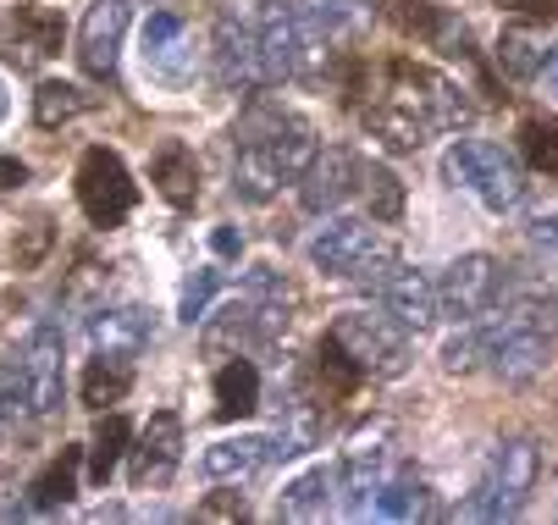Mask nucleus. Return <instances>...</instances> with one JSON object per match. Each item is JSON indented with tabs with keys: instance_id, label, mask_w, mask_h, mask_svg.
I'll return each instance as SVG.
<instances>
[{
	"instance_id": "nucleus-1",
	"label": "nucleus",
	"mask_w": 558,
	"mask_h": 525,
	"mask_svg": "<svg viewBox=\"0 0 558 525\" xmlns=\"http://www.w3.org/2000/svg\"><path fill=\"white\" fill-rule=\"evenodd\" d=\"M72 188H77V205H84V216L95 221V228H122L133 199H138L133 172L122 167V156H117V149H106V144L84 149V161H77V172H72Z\"/></svg>"
},
{
	"instance_id": "nucleus-2",
	"label": "nucleus",
	"mask_w": 558,
	"mask_h": 525,
	"mask_svg": "<svg viewBox=\"0 0 558 525\" xmlns=\"http://www.w3.org/2000/svg\"><path fill=\"white\" fill-rule=\"evenodd\" d=\"M61 45H66V23L50 7H12L7 17H0V56H7L12 66H23V72L56 61Z\"/></svg>"
},
{
	"instance_id": "nucleus-3",
	"label": "nucleus",
	"mask_w": 558,
	"mask_h": 525,
	"mask_svg": "<svg viewBox=\"0 0 558 525\" xmlns=\"http://www.w3.org/2000/svg\"><path fill=\"white\" fill-rule=\"evenodd\" d=\"M178 465H183V420L172 410H155L133 448V487H161L172 481Z\"/></svg>"
},
{
	"instance_id": "nucleus-4",
	"label": "nucleus",
	"mask_w": 558,
	"mask_h": 525,
	"mask_svg": "<svg viewBox=\"0 0 558 525\" xmlns=\"http://www.w3.org/2000/svg\"><path fill=\"white\" fill-rule=\"evenodd\" d=\"M122 0H95V12L84 23V39H77V61H84L89 78H111L117 72V34H122Z\"/></svg>"
},
{
	"instance_id": "nucleus-5",
	"label": "nucleus",
	"mask_w": 558,
	"mask_h": 525,
	"mask_svg": "<svg viewBox=\"0 0 558 525\" xmlns=\"http://www.w3.org/2000/svg\"><path fill=\"white\" fill-rule=\"evenodd\" d=\"M149 183L161 188V199L178 205V210H194V199H199V167H194V156L183 144H161V149H155Z\"/></svg>"
},
{
	"instance_id": "nucleus-6",
	"label": "nucleus",
	"mask_w": 558,
	"mask_h": 525,
	"mask_svg": "<svg viewBox=\"0 0 558 525\" xmlns=\"http://www.w3.org/2000/svg\"><path fill=\"white\" fill-rule=\"evenodd\" d=\"M260 404V377L250 359H232L216 370V420H250Z\"/></svg>"
},
{
	"instance_id": "nucleus-7",
	"label": "nucleus",
	"mask_w": 558,
	"mask_h": 525,
	"mask_svg": "<svg viewBox=\"0 0 558 525\" xmlns=\"http://www.w3.org/2000/svg\"><path fill=\"white\" fill-rule=\"evenodd\" d=\"M128 442H133V426H128V415H106L100 410V426H95V437H89V448H84V460H89V481L95 487H106L111 476H117V465H122V454H128Z\"/></svg>"
},
{
	"instance_id": "nucleus-8",
	"label": "nucleus",
	"mask_w": 558,
	"mask_h": 525,
	"mask_svg": "<svg viewBox=\"0 0 558 525\" xmlns=\"http://www.w3.org/2000/svg\"><path fill=\"white\" fill-rule=\"evenodd\" d=\"M77 471H84V448H61V454L34 476L28 503H34V509H61V503H72V498H77Z\"/></svg>"
},
{
	"instance_id": "nucleus-9",
	"label": "nucleus",
	"mask_w": 558,
	"mask_h": 525,
	"mask_svg": "<svg viewBox=\"0 0 558 525\" xmlns=\"http://www.w3.org/2000/svg\"><path fill=\"white\" fill-rule=\"evenodd\" d=\"M128 388H133V365L128 359H117V354H100V359H89V370H84V404L89 410H106V404H122L128 399Z\"/></svg>"
},
{
	"instance_id": "nucleus-10",
	"label": "nucleus",
	"mask_w": 558,
	"mask_h": 525,
	"mask_svg": "<svg viewBox=\"0 0 558 525\" xmlns=\"http://www.w3.org/2000/svg\"><path fill=\"white\" fill-rule=\"evenodd\" d=\"M89 106H95V100H89L84 89L45 78V84H39V95H34V122H39V127H61V122H72V117H84Z\"/></svg>"
},
{
	"instance_id": "nucleus-11",
	"label": "nucleus",
	"mask_w": 558,
	"mask_h": 525,
	"mask_svg": "<svg viewBox=\"0 0 558 525\" xmlns=\"http://www.w3.org/2000/svg\"><path fill=\"white\" fill-rule=\"evenodd\" d=\"M520 156L531 161V172L558 178V117H531V122H520Z\"/></svg>"
},
{
	"instance_id": "nucleus-12",
	"label": "nucleus",
	"mask_w": 558,
	"mask_h": 525,
	"mask_svg": "<svg viewBox=\"0 0 558 525\" xmlns=\"http://www.w3.org/2000/svg\"><path fill=\"white\" fill-rule=\"evenodd\" d=\"M322 382H327V399H349L360 388V365H349V354H343L338 338L322 343Z\"/></svg>"
},
{
	"instance_id": "nucleus-13",
	"label": "nucleus",
	"mask_w": 558,
	"mask_h": 525,
	"mask_svg": "<svg viewBox=\"0 0 558 525\" xmlns=\"http://www.w3.org/2000/svg\"><path fill=\"white\" fill-rule=\"evenodd\" d=\"M398 28H404V34H421V39H432L442 23H437V12L426 7V0H392V12H387Z\"/></svg>"
},
{
	"instance_id": "nucleus-14",
	"label": "nucleus",
	"mask_w": 558,
	"mask_h": 525,
	"mask_svg": "<svg viewBox=\"0 0 558 525\" xmlns=\"http://www.w3.org/2000/svg\"><path fill=\"white\" fill-rule=\"evenodd\" d=\"M45 249H50V221H28L23 244H12V260H17V271H34Z\"/></svg>"
},
{
	"instance_id": "nucleus-15",
	"label": "nucleus",
	"mask_w": 558,
	"mask_h": 525,
	"mask_svg": "<svg viewBox=\"0 0 558 525\" xmlns=\"http://www.w3.org/2000/svg\"><path fill=\"white\" fill-rule=\"evenodd\" d=\"M194 514H199V520H244V498H238V492H216V498H205Z\"/></svg>"
},
{
	"instance_id": "nucleus-16",
	"label": "nucleus",
	"mask_w": 558,
	"mask_h": 525,
	"mask_svg": "<svg viewBox=\"0 0 558 525\" xmlns=\"http://www.w3.org/2000/svg\"><path fill=\"white\" fill-rule=\"evenodd\" d=\"M498 7H509L520 17H558V0H498Z\"/></svg>"
},
{
	"instance_id": "nucleus-17",
	"label": "nucleus",
	"mask_w": 558,
	"mask_h": 525,
	"mask_svg": "<svg viewBox=\"0 0 558 525\" xmlns=\"http://www.w3.org/2000/svg\"><path fill=\"white\" fill-rule=\"evenodd\" d=\"M28 183V167L17 161V156H0V194H7V188H23Z\"/></svg>"
}]
</instances>
